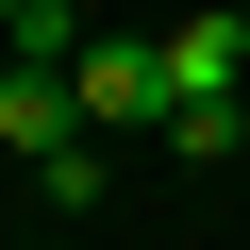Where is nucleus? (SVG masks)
<instances>
[{"label": "nucleus", "instance_id": "f257e3e1", "mask_svg": "<svg viewBox=\"0 0 250 250\" xmlns=\"http://www.w3.org/2000/svg\"><path fill=\"white\" fill-rule=\"evenodd\" d=\"M67 100H83V134H167V34H83Z\"/></svg>", "mask_w": 250, "mask_h": 250}, {"label": "nucleus", "instance_id": "f03ea898", "mask_svg": "<svg viewBox=\"0 0 250 250\" xmlns=\"http://www.w3.org/2000/svg\"><path fill=\"white\" fill-rule=\"evenodd\" d=\"M167 100H250V17H184L167 34Z\"/></svg>", "mask_w": 250, "mask_h": 250}, {"label": "nucleus", "instance_id": "7ed1b4c3", "mask_svg": "<svg viewBox=\"0 0 250 250\" xmlns=\"http://www.w3.org/2000/svg\"><path fill=\"white\" fill-rule=\"evenodd\" d=\"M67 134H83V100H67V67H0V150H34V167H50Z\"/></svg>", "mask_w": 250, "mask_h": 250}, {"label": "nucleus", "instance_id": "20e7f679", "mask_svg": "<svg viewBox=\"0 0 250 250\" xmlns=\"http://www.w3.org/2000/svg\"><path fill=\"white\" fill-rule=\"evenodd\" d=\"M167 150H184V167H233V150H250V100H167Z\"/></svg>", "mask_w": 250, "mask_h": 250}, {"label": "nucleus", "instance_id": "39448f33", "mask_svg": "<svg viewBox=\"0 0 250 250\" xmlns=\"http://www.w3.org/2000/svg\"><path fill=\"white\" fill-rule=\"evenodd\" d=\"M17 17H34V0H0V34H17Z\"/></svg>", "mask_w": 250, "mask_h": 250}]
</instances>
